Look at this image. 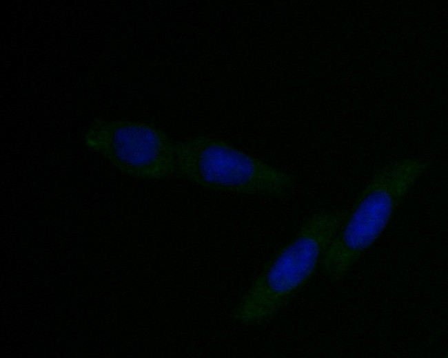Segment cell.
Instances as JSON below:
<instances>
[{
    "instance_id": "1",
    "label": "cell",
    "mask_w": 448,
    "mask_h": 358,
    "mask_svg": "<svg viewBox=\"0 0 448 358\" xmlns=\"http://www.w3.org/2000/svg\"><path fill=\"white\" fill-rule=\"evenodd\" d=\"M420 160L405 158L378 169L355 199L320 262L327 278H344L380 236L395 211L427 169Z\"/></svg>"
},
{
    "instance_id": "2",
    "label": "cell",
    "mask_w": 448,
    "mask_h": 358,
    "mask_svg": "<svg viewBox=\"0 0 448 358\" xmlns=\"http://www.w3.org/2000/svg\"><path fill=\"white\" fill-rule=\"evenodd\" d=\"M346 213L345 209L327 210L308 217L264 265L236 305L234 317L253 324L275 316L310 280Z\"/></svg>"
},
{
    "instance_id": "3",
    "label": "cell",
    "mask_w": 448,
    "mask_h": 358,
    "mask_svg": "<svg viewBox=\"0 0 448 358\" xmlns=\"http://www.w3.org/2000/svg\"><path fill=\"white\" fill-rule=\"evenodd\" d=\"M175 149L176 173L209 190L283 197L294 188L292 176L221 139L191 137Z\"/></svg>"
},
{
    "instance_id": "4",
    "label": "cell",
    "mask_w": 448,
    "mask_h": 358,
    "mask_svg": "<svg viewBox=\"0 0 448 358\" xmlns=\"http://www.w3.org/2000/svg\"><path fill=\"white\" fill-rule=\"evenodd\" d=\"M83 142L129 176L156 181L176 173L175 143L154 125L96 118L85 131Z\"/></svg>"
}]
</instances>
